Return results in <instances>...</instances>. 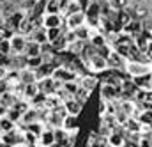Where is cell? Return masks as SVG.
Returning a JSON list of instances; mask_svg holds the SVG:
<instances>
[{
  "instance_id": "cell-40",
  "label": "cell",
  "mask_w": 152,
  "mask_h": 147,
  "mask_svg": "<svg viewBox=\"0 0 152 147\" xmlns=\"http://www.w3.org/2000/svg\"><path fill=\"white\" fill-rule=\"evenodd\" d=\"M2 39H4V34H2V29H0V41H2Z\"/></svg>"
},
{
  "instance_id": "cell-17",
  "label": "cell",
  "mask_w": 152,
  "mask_h": 147,
  "mask_svg": "<svg viewBox=\"0 0 152 147\" xmlns=\"http://www.w3.org/2000/svg\"><path fill=\"white\" fill-rule=\"evenodd\" d=\"M25 53H27V57H37V55H41V44H39V43H36L34 39L27 41Z\"/></svg>"
},
{
  "instance_id": "cell-19",
  "label": "cell",
  "mask_w": 152,
  "mask_h": 147,
  "mask_svg": "<svg viewBox=\"0 0 152 147\" xmlns=\"http://www.w3.org/2000/svg\"><path fill=\"white\" fill-rule=\"evenodd\" d=\"M37 92H39L37 82H32V83H25V85H23V96H25V99L30 101Z\"/></svg>"
},
{
  "instance_id": "cell-10",
  "label": "cell",
  "mask_w": 152,
  "mask_h": 147,
  "mask_svg": "<svg viewBox=\"0 0 152 147\" xmlns=\"http://www.w3.org/2000/svg\"><path fill=\"white\" fill-rule=\"evenodd\" d=\"M88 43H90L94 48H99V46H103L104 43H108V37H106V34H104V32H101L99 29H90Z\"/></svg>"
},
{
  "instance_id": "cell-37",
  "label": "cell",
  "mask_w": 152,
  "mask_h": 147,
  "mask_svg": "<svg viewBox=\"0 0 152 147\" xmlns=\"http://www.w3.org/2000/svg\"><path fill=\"white\" fill-rule=\"evenodd\" d=\"M7 110H9V108H7V107H4V105L0 103V117H4V115L7 113Z\"/></svg>"
},
{
  "instance_id": "cell-31",
  "label": "cell",
  "mask_w": 152,
  "mask_h": 147,
  "mask_svg": "<svg viewBox=\"0 0 152 147\" xmlns=\"http://www.w3.org/2000/svg\"><path fill=\"white\" fill-rule=\"evenodd\" d=\"M0 51L2 53H11V43H9V39H2L0 41Z\"/></svg>"
},
{
  "instance_id": "cell-8",
  "label": "cell",
  "mask_w": 152,
  "mask_h": 147,
  "mask_svg": "<svg viewBox=\"0 0 152 147\" xmlns=\"http://www.w3.org/2000/svg\"><path fill=\"white\" fill-rule=\"evenodd\" d=\"M42 27L44 29H53V27H62L64 29V16H62V12L42 16Z\"/></svg>"
},
{
  "instance_id": "cell-27",
  "label": "cell",
  "mask_w": 152,
  "mask_h": 147,
  "mask_svg": "<svg viewBox=\"0 0 152 147\" xmlns=\"http://www.w3.org/2000/svg\"><path fill=\"white\" fill-rule=\"evenodd\" d=\"M41 64H42L41 55H37V57H27V68H28V69H34V71H36Z\"/></svg>"
},
{
  "instance_id": "cell-9",
  "label": "cell",
  "mask_w": 152,
  "mask_h": 147,
  "mask_svg": "<svg viewBox=\"0 0 152 147\" xmlns=\"http://www.w3.org/2000/svg\"><path fill=\"white\" fill-rule=\"evenodd\" d=\"M62 107H64L66 113H69V115H76V117H80V113L83 112V105L78 103L75 98H67V99H64V101H62Z\"/></svg>"
},
{
  "instance_id": "cell-44",
  "label": "cell",
  "mask_w": 152,
  "mask_h": 147,
  "mask_svg": "<svg viewBox=\"0 0 152 147\" xmlns=\"http://www.w3.org/2000/svg\"><path fill=\"white\" fill-rule=\"evenodd\" d=\"M104 147H110V146H108V144H106V146H104Z\"/></svg>"
},
{
  "instance_id": "cell-5",
  "label": "cell",
  "mask_w": 152,
  "mask_h": 147,
  "mask_svg": "<svg viewBox=\"0 0 152 147\" xmlns=\"http://www.w3.org/2000/svg\"><path fill=\"white\" fill-rule=\"evenodd\" d=\"M85 12L83 11H76V12H71V14H66L64 18V27L66 30H75L78 27L85 25Z\"/></svg>"
},
{
  "instance_id": "cell-23",
  "label": "cell",
  "mask_w": 152,
  "mask_h": 147,
  "mask_svg": "<svg viewBox=\"0 0 152 147\" xmlns=\"http://www.w3.org/2000/svg\"><path fill=\"white\" fill-rule=\"evenodd\" d=\"M85 43H87V41L75 39L73 43H69V44H67V51H69V53H73V55H80V53H81V50H83V46H85Z\"/></svg>"
},
{
  "instance_id": "cell-41",
  "label": "cell",
  "mask_w": 152,
  "mask_h": 147,
  "mask_svg": "<svg viewBox=\"0 0 152 147\" xmlns=\"http://www.w3.org/2000/svg\"><path fill=\"white\" fill-rule=\"evenodd\" d=\"M149 32H151V39H152V25L149 27Z\"/></svg>"
},
{
  "instance_id": "cell-7",
  "label": "cell",
  "mask_w": 152,
  "mask_h": 147,
  "mask_svg": "<svg viewBox=\"0 0 152 147\" xmlns=\"http://www.w3.org/2000/svg\"><path fill=\"white\" fill-rule=\"evenodd\" d=\"M9 43H11V51L20 55V53H25V46H27V39L23 37V34H12L9 37Z\"/></svg>"
},
{
  "instance_id": "cell-45",
  "label": "cell",
  "mask_w": 152,
  "mask_h": 147,
  "mask_svg": "<svg viewBox=\"0 0 152 147\" xmlns=\"http://www.w3.org/2000/svg\"><path fill=\"white\" fill-rule=\"evenodd\" d=\"M151 131H152V126H151Z\"/></svg>"
},
{
  "instance_id": "cell-15",
  "label": "cell",
  "mask_w": 152,
  "mask_h": 147,
  "mask_svg": "<svg viewBox=\"0 0 152 147\" xmlns=\"http://www.w3.org/2000/svg\"><path fill=\"white\" fill-rule=\"evenodd\" d=\"M66 131H73V129H80V121L76 115H69L66 113V117L62 119V124H60Z\"/></svg>"
},
{
  "instance_id": "cell-21",
  "label": "cell",
  "mask_w": 152,
  "mask_h": 147,
  "mask_svg": "<svg viewBox=\"0 0 152 147\" xmlns=\"http://www.w3.org/2000/svg\"><path fill=\"white\" fill-rule=\"evenodd\" d=\"M64 34V30H62V27H53V29H46V41L51 44L53 41H57L58 37Z\"/></svg>"
},
{
  "instance_id": "cell-6",
  "label": "cell",
  "mask_w": 152,
  "mask_h": 147,
  "mask_svg": "<svg viewBox=\"0 0 152 147\" xmlns=\"http://www.w3.org/2000/svg\"><path fill=\"white\" fill-rule=\"evenodd\" d=\"M78 83H80V87L87 89L88 92H94V90L99 87V78L92 73H83V74H80Z\"/></svg>"
},
{
  "instance_id": "cell-35",
  "label": "cell",
  "mask_w": 152,
  "mask_h": 147,
  "mask_svg": "<svg viewBox=\"0 0 152 147\" xmlns=\"http://www.w3.org/2000/svg\"><path fill=\"white\" fill-rule=\"evenodd\" d=\"M138 146L140 147H152V142L147 138V137H142V140L138 142Z\"/></svg>"
},
{
  "instance_id": "cell-22",
  "label": "cell",
  "mask_w": 152,
  "mask_h": 147,
  "mask_svg": "<svg viewBox=\"0 0 152 147\" xmlns=\"http://www.w3.org/2000/svg\"><path fill=\"white\" fill-rule=\"evenodd\" d=\"M73 32H75L76 39H80V41H88V36H90V27L85 23V25H81V27L75 29Z\"/></svg>"
},
{
  "instance_id": "cell-32",
  "label": "cell",
  "mask_w": 152,
  "mask_h": 147,
  "mask_svg": "<svg viewBox=\"0 0 152 147\" xmlns=\"http://www.w3.org/2000/svg\"><path fill=\"white\" fill-rule=\"evenodd\" d=\"M11 64V57H9V53H2L0 51V66H9Z\"/></svg>"
},
{
  "instance_id": "cell-4",
  "label": "cell",
  "mask_w": 152,
  "mask_h": 147,
  "mask_svg": "<svg viewBox=\"0 0 152 147\" xmlns=\"http://www.w3.org/2000/svg\"><path fill=\"white\" fill-rule=\"evenodd\" d=\"M99 99L103 101H118L120 99V89L110 85V83H104V82H99Z\"/></svg>"
},
{
  "instance_id": "cell-38",
  "label": "cell",
  "mask_w": 152,
  "mask_h": 147,
  "mask_svg": "<svg viewBox=\"0 0 152 147\" xmlns=\"http://www.w3.org/2000/svg\"><path fill=\"white\" fill-rule=\"evenodd\" d=\"M4 76H5V68H4V66H0V80H2Z\"/></svg>"
},
{
  "instance_id": "cell-36",
  "label": "cell",
  "mask_w": 152,
  "mask_h": 147,
  "mask_svg": "<svg viewBox=\"0 0 152 147\" xmlns=\"http://www.w3.org/2000/svg\"><path fill=\"white\" fill-rule=\"evenodd\" d=\"M122 147H140L138 146V142H133V140H124V144H122Z\"/></svg>"
},
{
  "instance_id": "cell-39",
  "label": "cell",
  "mask_w": 152,
  "mask_h": 147,
  "mask_svg": "<svg viewBox=\"0 0 152 147\" xmlns=\"http://www.w3.org/2000/svg\"><path fill=\"white\" fill-rule=\"evenodd\" d=\"M147 99L152 103V90H149V92H147Z\"/></svg>"
},
{
  "instance_id": "cell-43",
  "label": "cell",
  "mask_w": 152,
  "mask_h": 147,
  "mask_svg": "<svg viewBox=\"0 0 152 147\" xmlns=\"http://www.w3.org/2000/svg\"><path fill=\"white\" fill-rule=\"evenodd\" d=\"M0 2H2V4H4V2H7V0H0Z\"/></svg>"
},
{
  "instance_id": "cell-26",
  "label": "cell",
  "mask_w": 152,
  "mask_h": 147,
  "mask_svg": "<svg viewBox=\"0 0 152 147\" xmlns=\"http://www.w3.org/2000/svg\"><path fill=\"white\" fill-rule=\"evenodd\" d=\"M32 39H34L36 43H39V44L46 43V29L41 27V29H37V30H34V32H32Z\"/></svg>"
},
{
  "instance_id": "cell-1",
  "label": "cell",
  "mask_w": 152,
  "mask_h": 147,
  "mask_svg": "<svg viewBox=\"0 0 152 147\" xmlns=\"http://www.w3.org/2000/svg\"><path fill=\"white\" fill-rule=\"evenodd\" d=\"M124 73L129 78L152 73V64L151 62H143V60H126L124 62Z\"/></svg>"
},
{
  "instance_id": "cell-14",
  "label": "cell",
  "mask_w": 152,
  "mask_h": 147,
  "mask_svg": "<svg viewBox=\"0 0 152 147\" xmlns=\"http://www.w3.org/2000/svg\"><path fill=\"white\" fill-rule=\"evenodd\" d=\"M122 128H124L126 131H131V133H142V129H143V126H142V122L136 119V115H129L127 121L122 124Z\"/></svg>"
},
{
  "instance_id": "cell-16",
  "label": "cell",
  "mask_w": 152,
  "mask_h": 147,
  "mask_svg": "<svg viewBox=\"0 0 152 147\" xmlns=\"http://www.w3.org/2000/svg\"><path fill=\"white\" fill-rule=\"evenodd\" d=\"M136 119L142 122L143 128H151L152 126V110H140L136 112Z\"/></svg>"
},
{
  "instance_id": "cell-28",
  "label": "cell",
  "mask_w": 152,
  "mask_h": 147,
  "mask_svg": "<svg viewBox=\"0 0 152 147\" xmlns=\"http://www.w3.org/2000/svg\"><path fill=\"white\" fill-rule=\"evenodd\" d=\"M97 50V53L101 55V57H104V59H108V55L113 51V46L110 44V43H104L103 46H99V48H96Z\"/></svg>"
},
{
  "instance_id": "cell-2",
  "label": "cell",
  "mask_w": 152,
  "mask_h": 147,
  "mask_svg": "<svg viewBox=\"0 0 152 147\" xmlns=\"http://www.w3.org/2000/svg\"><path fill=\"white\" fill-rule=\"evenodd\" d=\"M85 66H87V71L92 73V74H99V73H103L104 69H108V62H106V59L101 57L97 51H96L94 55H90V57L85 60Z\"/></svg>"
},
{
  "instance_id": "cell-30",
  "label": "cell",
  "mask_w": 152,
  "mask_h": 147,
  "mask_svg": "<svg viewBox=\"0 0 152 147\" xmlns=\"http://www.w3.org/2000/svg\"><path fill=\"white\" fill-rule=\"evenodd\" d=\"M108 2H110V5L115 7V9H124L129 4V0H108Z\"/></svg>"
},
{
  "instance_id": "cell-24",
  "label": "cell",
  "mask_w": 152,
  "mask_h": 147,
  "mask_svg": "<svg viewBox=\"0 0 152 147\" xmlns=\"http://www.w3.org/2000/svg\"><path fill=\"white\" fill-rule=\"evenodd\" d=\"M14 129V122L7 117V115H4V117H0V135L2 133H7V131H12Z\"/></svg>"
},
{
  "instance_id": "cell-18",
  "label": "cell",
  "mask_w": 152,
  "mask_h": 147,
  "mask_svg": "<svg viewBox=\"0 0 152 147\" xmlns=\"http://www.w3.org/2000/svg\"><path fill=\"white\" fill-rule=\"evenodd\" d=\"M131 14H133V18H136V20H143V18L149 16V9H147L145 5H142V4H134L133 9H131Z\"/></svg>"
},
{
  "instance_id": "cell-12",
  "label": "cell",
  "mask_w": 152,
  "mask_h": 147,
  "mask_svg": "<svg viewBox=\"0 0 152 147\" xmlns=\"http://www.w3.org/2000/svg\"><path fill=\"white\" fill-rule=\"evenodd\" d=\"M106 62H108V68H110V69H118V71H124V62H126V59H124L122 55H118L115 50L110 53V55H108Z\"/></svg>"
},
{
  "instance_id": "cell-13",
  "label": "cell",
  "mask_w": 152,
  "mask_h": 147,
  "mask_svg": "<svg viewBox=\"0 0 152 147\" xmlns=\"http://www.w3.org/2000/svg\"><path fill=\"white\" fill-rule=\"evenodd\" d=\"M37 142L41 144V147H51L55 144V135H53V128H44L42 129V133L39 135Z\"/></svg>"
},
{
  "instance_id": "cell-34",
  "label": "cell",
  "mask_w": 152,
  "mask_h": 147,
  "mask_svg": "<svg viewBox=\"0 0 152 147\" xmlns=\"http://www.w3.org/2000/svg\"><path fill=\"white\" fill-rule=\"evenodd\" d=\"M76 2H78V5H80V9H81V11H85V9L92 4V0H76Z\"/></svg>"
},
{
  "instance_id": "cell-3",
  "label": "cell",
  "mask_w": 152,
  "mask_h": 147,
  "mask_svg": "<svg viewBox=\"0 0 152 147\" xmlns=\"http://www.w3.org/2000/svg\"><path fill=\"white\" fill-rule=\"evenodd\" d=\"M51 78L64 83V82H73V80H78L80 74L76 73L73 68L69 66H55L53 68V73H51Z\"/></svg>"
},
{
  "instance_id": "cell-29",
  "label": "cell",
  "mask_w": 152,
  "mask_h": 147,
  "mask_svg": "<svg viewBox=\"0 0 152 147\" xmlns=\"http://www.w3.org/2000/svg\"><path fill=\"white\" fill-rule=\"evenodd\" d=\"M12 108H16L20 113H25V112L30 108V103H28V101H25V99H23V101H16Z\"/></svg>"
},
{
  "instance_id": "cell-33",
  "label": "cell",
  "mask_w": 152,
  "mask_h": 147,
  "mask_svg": "<svg viewBox=\"0 0 152 147\" xmlns=\"http://www.w3.org/2000/svg\"><path fill=\"white\" fill-rule=\"evenodd\" d=\"M145 59H147V62L152 64V41L149 43V46H147V50H145Z\"/></svg>"
},
{
  "instance_id": "cell-42",
  "label": "cell",
  "mask_w": 152,
  "mask_h": 147,
  "mask_svg": "<svg viewBox=\"0 0 152 147\" xmlns=\"http://www.w3.org/2000/svg\"><path fill=\"white\" fill-rule=\"evenodd\" d=\"M53 2H60V5H62V0H53Z\"/></svg>"
},
{
  "instance_id": "cell-20",
  "label": "cell",
  "mask_w": 152,
  "mask_h": 147,
  "mask_svg": "<svg viewBox=\"0 0 152 147\" xmlns=\"http://www.w3.org/2000/svg\"><path fill=\"white\" fill-rule=\"evenodd\" d=\"M90 94H92V92H88L87 89H83V87H78V90L75 92V96H73V98H75L78 103H81V105L85 107V105L88 103V99H90Z\"/></svg>"
},
{
  "instance_id": "cell-11",
  "label": "cell",
  "mask_w": 152,
  "mask_h": 147,
  "mask_svg": "<svg viewBox=\"0 0 152 147\" xmlns=\"http://www.w3.org/2000/svg\"><path fill=\"white\" fill-rule=\"evenodd\" d=\"M133 83L136 85V89H142V90H152V73H147V74H142V76H134L131 78Z\"/></svg>"
},
{
  "instance_id": "cell-25",
  "label": "cell",
  "mask_w": 152,
  "mask_h": 147,
  "mask_svg": "<svg viewBox=\"0 0 152 147\" xmlns=\"http://www.w3.org/2000/svg\"><path fill=\"white\" fill-rule=\"evenodd\" d=\"M46 14H57V12H62V7H60V2H53V0H48L46 2V7H44Z\"/></svg>"
}]
</instances>
